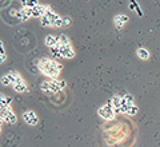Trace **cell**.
<instances>
[{
    "label": "cell",
    "mask_w": 160,
    "mask_h": 147,
    "mask_svg": "<svg viewBox=\"0 0 160 147\" xmlns=\"http://www.w3.org/2000/svg\"><path fill=\"white\" fill-rule=\"evenodd\" d=\"M38 68L40 72L43 75H46L48 79H58L60 71L63 70V64L53 59L42 58L38 60Z\"/></svg>",
    "instance_id": "6da1fadb"
},
{
    "label": "cell",
    "mask_w": 160,
    "mask_h": 147,
    "mask_svg": "<svg viewBox=\"0 0 160 147\" xmlns=\"http://www.w3.org/2000/svg\"><path fill=\"white\" fill-rule=\"evenodd\" d=\"M98 114H99L100 118H103L104 120H112V119H115V115H116V113H115V110L112 107L111 99L107 100V103L103 104L102 107L98 110Z\"/></svg>",
    "instance_id": "7a4b0ae2"
},
{
    "label": "cell",
    "mask_w": 160,
    "mask_h": 147,
    "mask_svg": "<svg viewBox=\"0 0 160 147\" xmlns=\"http://www.w3.org/2000/svg\"><path fill=\"white\" fill-rule=\"evenodd\" d=\"M23 119H24V122H26L27 124H29V126H36V124L39 123L38 115L35 114V111H32V110L24 111V113H23Z\"/></svg>",
    "instance_id": "3957f363"
},
{
    "label": "cell",
    "mask_w": 160,
    "mask_h": 147,
    "mask_svg": "<svg viewBox=\"0 0 160 147\" xmlns=\"http://www.w3.org/2000/svg\"><path fill=\"white\" fill-rule=\"evenodd\" d=\"M59 50H60V56H62V58H64V59H73L75 58V51H73V48H72L71 44H68V45L60 44Z\"/></svg>",
    "instance_id": "277c9868"
},
{
    "label": "cell",
    "mask_w": 160,
    "mask_h": 147,
    "mask_svg": "<svg viewBox=\"0 0 160 147\" xmlns=\"http://www.w3.org/2000/svg\"><path fill=\"white\" fill-rule=\"evenodd\" d=\"M16 16H18V19H20V22H27V20L32 18V8L23 7L22 9H19L16 12Z\"/></svg>",
    "instance_id": "5b68a950"
},
{
    "label": "cell",
    "mask_w": 160,
    "mask_h": 147,
    "mask_svg": "<svg viewBox=\"0 0 160 147\" xmlns=\"http://www.w3.org/2000/svg\"><path fill=\"white\" fill-rule=\"evenodd\" d=\"M48 7L47 6H43V4H38L36 7L32 8V18H39L42 19L44 15H46Z\"/></svg>",
    "instance_id": "8992f818"
},
{
    "label": "cell",
    "mask_w": 160,
    "mask_h": 147,
    "mask_svg": "<svg viewBox=\"0 0 160 147\" xmlns=\"http://www.w3.org/2000/svg\"><path fill=\"white\" fill-rule=\"evenodd\" d=\"M127 22H128V16L127 15H123V13H119V15H116V16L113 18V23H115V26H116L118 29L123 28V26Z\"/></svg>",
    "instance_id": "52a82bcc"
},
{
    "label": "cell",
    "mask_w": 160,
    "mask_h": 147,
    "mask_svg": "<svg viewBox=\"0 0 160 147\" xmlns=\"http://www.w3.org/2000/svg\"><path fill=\"white\" fill-rule=\"evenodd\" d=\"M12 88H13V91H16V92H19V94H23V92H26V91L28 90L27 88V83L24 82V79L20 80V82H18V83H15L12 86Z\"/></svg>",
    "instance_id": "ba28073f"
},
{
    "label": "cell",
    "mask_w": 160,
    "mask_h": 147,
    "mask_svg": "<svg viewBox=\"0 0 160 147\" xmlns=\"http://www.w3.org/2000/svg\"><path fill=\"white\" fill-rule=\"evenodd\" d=\"M122 100H123V96L122 95H115V96H112L111 102H112V107L115 110V113H118L119 108L122 107Z\"/></svg>",
    "instance_id": "9c48e42d"
},
{
    "label": "cell",
    "mask_w": 160,
    "mask_h": 147,
    "mask_svg": "<svg viewBox=\"0 0 160 147\" xmlns=\"http://www.w3.org/2000/svg\"><path fill=\"white\" fill-rule=\"evenodd\" d=\"M44 43H46L48 48H52L58 44V36H55V35H47L46 39H44Z\"/></svg>",
    "instance_id": "30bf717a"
},
{
    "label": "cell",
    "mask_w": 160,
    "mask_h": 147,
    "mask_svg": "<svg viewBox=\"0 0 160 147\" xmlns=\"http://www.w3.org/2000/svg\"><path fill=\"white\" fill-rule=\"evenodd\" d=\"M7 75L9 76V80H11V84H12V86H13L15 83L20 82V80H23V76H22V75H20L19 72H16V71H9Z\"/></svg>",
    "instance_id": "8fae6325"
},
{
    "label": "cell",
    "mask_w": 160,
    "mask_h": 147,
    "mask_svg": "<svg viewBox=\"0 0 160 147\" xmlns=\"http://www.w3.org/2000/svg\"><path fill=\"white\" fill-rule=\"evenodd\" d=\"M136 55L139 56V59H142V60H148L149 59V51L147 48H138V51H136Z\"/></svg>",
    "instance_id": "7c38bea8"
},
{
    "label": "cell",
    "mask_w": 160,
    "mask_h": 147,
    "mask_svg": "<svg viewBox=\"0 0 160 147\" xmlns=\"http://www.w3.org/2000/svg\"><path fill=\"white\" fill-rule=\"evenodd\" d=\"M22 4L26 8H33L40 3H39V0H22Z\"/></svg>",
    "instance_id": "4fadbf2b"
},
{
    "label": "cell",
    "mask_w": 160,
    "mask_h": 147,
    "mask_svg": "<svg viewBox=\"0 0 160 147\" xmlns=\"http://www.w3.org/2000/svg\"><path fill=\"white\" fill-rule=\"evenodd\" d=\"M40 90H42L44 94H47V95H52L53 94L51 91V88H49L48 80H44V82H42V84H40Z\"/></svg>",
    "instance_id": "5bb4252c"
},
{
    "label": "cell",
    "mask_w": 160,
    "mask_h": 147,
    "mask_svg": "<svg viewBox=\"0 0 160 147\" xmlns=\"http://www.w3.org/2000/svg\"><path fill=\"white\" fill-rule=\"evenodd\" d=\"M139 113V107H138V106L136 104H129L128 106V111H127V115H129V116H135V115H136Z\"/></svg>",
    "instance_id": "9a60e30c"
},
{
    "label": "cell",
    "mask_w": 160,
    "mask_h": 147,
    "mask_svg": "<svg viewBox=\"0 0 160 147\" xmlns=\"http://www.w3.org/2000/svg\"><path fill=\"white\" fill-rule=\"evenodd\" d=\"M58 42L60 44H63V45H68V44H71V42H69V39L67 35H64V34H60L59 36H58Z\"/></svg>",
    "instance_id": "2e32d148"
},
{
    "label": "cell",
    "mask_w": 160,
    "mask_h": 147,
    "mask_svg": "<svg viewBox=\"0 0 160 147\" xmlns=\"http://www.w3.org/2000/svg\"><path fill=\"white\" fill-rule=\"evenodd\" d=\"M0 83L3 86H12L11 84V80H9V76L8 75H3L2 78H0Z\"/></svg>",
    "instance_id": "e0dca14e"
},
{
    "label": "cell",
    "mask_w": 160,
    "mask_h": 147,
    "mask_svg": "<svg viewBox=\"0 0 160 147\" xmlns=\"http://www.w3.org/2000/svg\"><path fill=\"white\" fill-rule=\"evenodd\" d=\"M0 54H2V55H6V48H4L3 42H0Z\"/></svg>",
    "instance_id": "ac0fdd59"
},
{
    "label": "cell",
    "mask_w": 160,
    "mask_h": 147,
    "mask_svg": "<svg viewBox=\"0 0 160 147\" xmlns=\"http://www.w3.org/2000/svg\"><path fill=\"white\" fill-rule=\"evenodd\" d=\"M63 23H64V26H69V24H71V19L69 18H63Z\"/></svg>",
    "instance_id": "d6986e66"
},
{
    "label": "cell",
    "mask_w": 160,
    "mask_h": 147,
    "mask_svg": "<svg viewBox=\"0 0 160 147\" xmlns=\"http://www.w3.org/2000/svg\"><path fill=\"white\" fill-rule=\"evenodd\" d=\"M6 60H7V55H2V54H0V64L4 63Z\"/></svg>",
    "instance_id": "ffe728a7"
}]
</instances>
